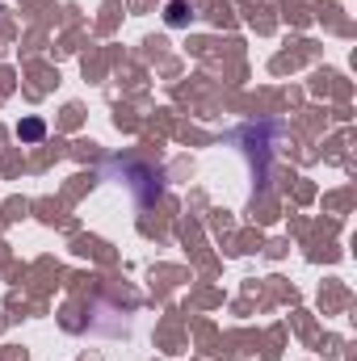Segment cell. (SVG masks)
I'll return each mask as SVG.
<instances>
[{
  "mask_svg": "<svg viewBox=\"0 0 357 361\" xmlns=\"http://www.w3.org/2000/svg\"><path fill=\"white\" fill-rule=\"evenodd\" d=\"M17 135H21L25 143H38V139L47 135V126H42V118H25V122L17 126Z\"/></svg>",
  "mask_w": 357,
  "mask_h": 361,
  "instance_id": "cell-1",
  "label": "cell"
},
{
  "mask_svg": "<svg viewBox=\"0 0 357 361\" xmlns=\"http://www.w3.org/2000/svg\"><path fill=\"white\" fill-rule=\"evenodd\" d=\"M185 21H189L185 4H169V25H185Z\"/></svg>",
  "mask_w": 357,
  "mask_h": 361,
  "instance_id": "cell-2",
  "label": "cell"
}]
</instances>
